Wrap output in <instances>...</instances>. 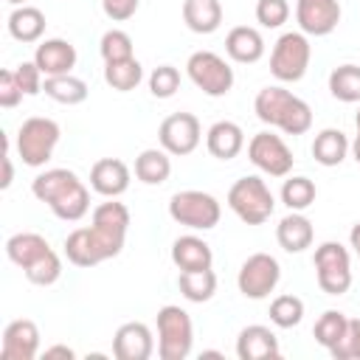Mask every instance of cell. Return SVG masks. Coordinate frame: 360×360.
Segmentation results:
<instances>
[{
    "instance_id": "1",
    "label": "cell",
    "mask_w": 360,
    "mask_h": 360,
    "mask_svg": "<svg viewBox=\"0 0 360 360\" xmlns=\"http://www.w3.org/2000/svg\"><path fill=\"white\" fill-rule=\"evenodd\" d=\"M253 110H256V118L270 124V127H278L284 129L287 135H304L309 127H312V110L304 98L292 96L290 90L284 87H262L256 93V101H253Z\"/></svg>"
},
{
    "instance_id": "2",
    "label": "cell",
    "mask_w": 360,
    "mask_h": 360,
    "mask_svg": "<svg viewBox=\"0 0 360 360\" xmlns=\"http://www.w3.org/2000/svg\"><path fill=\"white\" fill-rule=\"evenodd\" d=\"M228 205L231 211L248 222V225H262L270 219L273 208H276V200H273V191L267 188V183L256 174H248V177H239L231 191H228Z\"/></svg>"
},
{
    "instance_id": "3",
    "label": "cell",
    "mask_w": 360,
    "mask_h": 360,
    "mask_svg": "<svg viewBox=\"0 0 360 360\" xmlns=\"http://www.w3.org/2000/svg\"><path fill=\"white\" fill-rule=\"evenodd\" d=\"M194 326L186 309L166 304L158 309V354L160 360H186L191 354Z\"/></svg>"
},
{
    "instance_id": "4",
    "label": "cell",
    "mask_w": 360,
    "mask_h": 360,
    "mask_svg": "<svg viewBox=\"0 0 360 360\" xmlns=\"http://www.w3.org/2000/svg\"><path fill=\"white\" fill-rule=\"evenodd\" d=\"M312 45L304 31H287L276 39L270 53V73L278 82H301L309 68Z\"/></svg>"
},
{
    "instance_id": "5",
    "label": "cell",
    "mask_w": 360,
    "mask_h": 360,
    "mask_svg": "<svg viewBox=\"0 0 360 360\" xmlns=\"http://www.w3.org/2000/svg\"><path fill=\"white\" fill-rule=\"evenodd\" d=\"M59 124L53 118H25L20 132H17V152L22 158L25 166H45L53 155V146L59 143Z\"/></svg>"
},
{
    "instance_id": "6",
    "label": "cell",
    "mask_w": 360,
    "mask_h": 360,
    "mask_svg": "<svg viewBox=\"0 0 360 360\" xmlns=\"http://www.w3.org/2000/svg\"><path fill=\"white\" fill-rule=\"evenodd\" d=\"M169 217L186 228H194V231H211L217 228L219 217H222V208L217 202V197H211L208 191H197V188H188V191H177L172 194L169 200Z\"/></svg>"
},
{
    "instance_id": "7",
    "label": "cell",
    "mask_w": 360,
    "mask_h": 360,
    "mask_svg": "<svg viewBox=\"0 0 360 360\" xmlns=\"http://www.w3.org/2000/svg\"><path fill=\"white\" fill-rule=\"evenodd\" d=\"M124 242L107 236L104 231L98 228H76L68 239H65V256L70 264L76 267H93V264H101L107 259H115L121 253Z\"/></svg>"
},
{
    "instance_id": "8",
    "label": "cell",
    "mask_w": 360,
    "mask_h": 360,
    "mask_svg": "<svg viewBox=\"0 0 360 360\" xmlns=\"http://www.w3.org/2000/svg\"><path fill=\"white\" fill-rule=\"evenodd\" d=\"M315 276L326 295H343L352 287V259L340 242H323L315 248Z\"/></svg>"
},
{
    "instance_id": "9",
    "label": "cell",
    "mask_w": 360,
    "mask_h": 360,
    "mask_svg": "<svg viewBox=\"0 0 360 360\" xmlns=\"http://www.w3.org/2000/svg\"><path fill=\"white\" fill-rule=\"evenodd\" d=\"M186 70H188V79L205 93V96H225L231 87H233V70L231 65L214 53V51H194L186 62Z\"/></svg>"
},
{
    "instance_id": "10",
    "label": "cell",
    "mask_w": 360,
    "mask_h": 360,
    "mask_svg": "<svg viewBox=\"0 0 360 360\" xmlns=\"http://www.w3.org/2000/svg\"><path fill=\"white\" fill-rule=\"evenodd\" d=\"M281 278V267L278 262L270 256V253H253L245 259V264L239 267V276H236V287L245 298H267L276 284Z\"/></svg>"
},
{
    "instance_id": "11",
    "label": "cell",
    "mask_w": 360,
    "mask_h": 360,
    "mask_svg": "<svg viewBox=\"0 0 360 360\" xmlns=\"http://www.w3.org/2000/svg\"><path fill=\"white\" fill-rule=\"evenodd\" d=\"M248 158L256 169H262L270 177H287L292 172V160H295L290 146L273 132H256L248 143Z\"/></svg>"
},
{
    "instance_id": "12",
    "label": "cell",
    "mask_w": 360,
    "mask_h": 360,
    "mask_svg": "<svg viewBox=\"0 0 360 360\" xmlns=\"http://www.w3.org/2000/svg\"><path fill=\"white\" fill-rule=\"evenodd\" d=\"M200 121L191 112H174L169 118H163L160 129H158V141L169 155H191L200 146Z\"/></svg>"
},
{
    "instance_id": "13",
    "label": "cell",
    "mask_w": 360,
    "mask_h": 360,
    "mask_svg": "<svg viewBox=\"0 0 360 360\" xmlns=\"http://www.w3.org/2000/svg\"><path fill=\"white\" fill-rule=\"evenodd\" d=\"M295 20L307 37H326L340 22L338 0H295Z\"/></svg>"
},
{
    "instance_id": "14",
    "label": "cell",
    "mask_w": 360,
    "mask_h": 360,
    "mask_svg": "<svg viewBox=\"0 0 360 360\" xmlns=\"http://www.w3.org/2000/svg\"><path fill=\"white\" fill-rule=\"evenodd\" d=\"M39 352V329L28 318H17L3 329V360H34Z\"/></svg>"
},
{
    "instance_id": "15",
    "label": "cell",
    "mask_w": 360,
    "mask_h": 360,
    "mask_svg": "<svg viewBox=\"0 0 360 360\" xmlns=\"http://www.w3.org/2000/svg\"><path fill=\"white\" fill-rule=\"evenodd\" d=\"M155 352V340L146 323L141 321H129L121 323L115 338H112V354L118 360H149Z\"/></svg>"
},
{
    "instance_id": "16",
    "label": "cell",
    "mask_w": 360,
    "mask_h": 360,
    "mask_svg": "<svg viewBox=\"0 0 360 360\" xmlns=\"http://www.w3.org/2000/svg\"><path fill=\"white\" fill-rule=\"evenodd\" d=\"M90 186L101 197H121L129 188V169L118 158H101L90 169Z\"/></svg>"
},
{
    "instance_id": "17",
    "label": "cell",
    "mask_w": 360,
    "mask_h": 360,
    "mask_svg": "<svg viewBox=\"0 0 360 360\" xmlns=\"http://www.w3.org/2000/svg\"><path fill=\"white\" fill-rule=\"evenodd\" d=\"M236 354H239V360H273L281 354L278 338L273 335L270 326H262V323L245 326L236 338Z\"/></svg>"
},
{
    "instance_id": "18",
    "label": "cell",
    "mask_w": 360,
    "mask_h": 360,
    "mask_svg": "<svg viewBox=\"0 0 360 360\" xmlns=\"http://www.w3.org/2000/svg\"><path fill=\"white\" fill-rule=\"evenodd\" d=\"M34 62L42 70V76H62V73H70V68L76 65V48L68 39L53 37L37 45Z\"/></svg>"
},
{
    "instance_id": "19",
    "label": "cell",
    "mask_w": 360,
    "mask_h": 360,
    "mask_svg": "<svg viewBox=\"0 0 360 360\" xmlns=\"http://www.w3.org/2000/svg\"><path fill=\"white\" fill-rule=\"evenodd\" d=\"M225 51H228V56H231L233 62H239V65H253V62H259V59L264 56V39H262V34H259L256 28H250V25H236V28H231L228 37H225Z\"/></svg>"
},
{
    "instance_id": "20",
    "label": "cell",
    "mask_w": 360,
    "mask_h": 360,
    "mask_svg": "<svg viewBox=\"0 0 360 360\" xmlns=\"http://www.w3.org/2000/svg\"><path fill=\"white\" fill-rule=\"evenodd\" d=\"M205 146H208V152H211L214 158L231 160V158H236V155L242 152V146H245V132H242V127L233 124V121H217V124H211V129L205 132Z\"/></svg>"
},
{
    "instance_id": "21",
    "label": "cell",
    "mask_w": 360,
    "mask_h": 360,
    "mask_svg": "<svg viewBox=\"0 0 360 360\" xmlns=\"http://www.w3.org/2000/svg\"><path fill=\"white\" fill-rule=\"evenodd\" d=\"M312 236H315L312 222H309L301 211H290V214L278 222V228H276V239H278V245H281L287 253H301V250H307V248L312 245Z\"/></svg>"
},
{
    "instance_id": "22",
    "label": "cell",
    "mask_w": 360,
    "mask_h": 360,
    "mask_svg": "<svg viewBox=\"0 0 360 360\" xmlns=\"http://www.w3.org/2000/svg\"><path fill=\"white\" fill-rule=\"evenodd\" d=\"M172 262L180 267V270H208L211 262H214V253H211V245L200 236H180L174 239L172 245Z\"/></svg>"
},
{
    "instance_id": "23",
    "label": "cell",
    "mask_w": 360,
    "mask_h": 360,
    "mask_svg": "<svg viewBox=\"0 0 360 360\" xmlns=\"http://www.w3.org/2000/svg\"><path fill=\"white\" fill-rule=\"evenodd\" d=\"M93 228H98L107 236L124 242L127 239V231H129V208L124 202H118L115 197H110L107 202H101V205L93 208Z\"/></svg>"
},
{
    "instance_id": "24",
    "label": "cell",
    "mask_w": 360,
    "mask_h": 360,
    "mask_svg": "<svg viewBox=\"0 0 360 360\" xmlns=\"http://www.w3.org/2000/svg\"><path fill=\"white\" fill-rule=\"evenodd\" d=\"M183 20L194 34H214L222 22V3L219 0H186Z\"/></svg>"
},
{
    "instance_id": "25",
    "label": "cell",
    "mask_w": 360,
    "mask_h": 360,
    "mask_svg": "<svg viewBox=\"0 0 360 360\" xmlns=\"http://www.w3.org/2000/svg\"><path fill=\"white\" fill-rule=\"evenodd\" d=\"M48 250H51L48 239L39 236V233H34V231L14 233V236L6 242V256H8L17 267H22V270H25L28 264H34L37 259H42Z\"/></svg>"
},
{
    "instance_id": "26",
    "label": "cell",
    "mask_w": 360,
    "mask_h": 360,
    "mask_svg": "<svg viewBox=\"0 0 360 360\" xmlns=\"http://www.w3.org/2000/svg\"><path fill=\"white\" fill-rule=\"evenodd\" d=\"M349 149H352L349 138H346L340 129H335V127L321 129V132L315 135V141H312V158H315L321 166H340L343 158L349 155Z\"/></svg>"
},
{
    "instance_id": "27",
    "label": "cell",
    "mask_w": 360,
    "mask_h": 360,
    "mask_svg": "<svg viewBox=\"0 0 360 360\" xmlns=\"http://www.w3.org/2000/svg\"><path fill=\"white\" fill-rule=\"evenodd\" d=\"M8 34L17 42H37L45 34V14L37 6H17L8 14Z\"/></svg>"
},
{
    "instance_id": "28",
    "label": "cell",
    "mask_w": 360,
    "mask_h": 360,
    "mask_svg": "<svg viewBox=\"0 0 360 360\" xmlns=\"http://www.w3.org/2000/svg\"><path fill=\"white\" fill-rule=\"evenodd\" d=\"M172 174V160H169V152L160 146V149H143L138 158H135V177L146 186H160L166 183Z\"/></svg>"
},
{
    "instance_id": "29",
    "label": "cell",
    "mask_w": 360,
    "mask_h": 360,
    "mask_svg": "<svg viewBox=\"0 0 360 360\" xmlns=\"http://www.w3.org/2000/svg\"><path fill=\"white\" fill-rule=\"evenodd\" d=\"M42 90L48 98L59 101V104H82L87 98V82L79 79V76H70V73H62V76H45L42 82Z\"/></svg>"
},
{
    "instance_id": "30",
    "label": "cell",
    "mask_w": 360,
    "mask_h": 360,
    "mask_svg": "<svg viewBox=\"0 0 360 360\" xmlns=\"http://www.w3.org/2000/svg\"><path fill=\"white\" fill-rule=\"evenodd\" d=\"M73 183H79V177L70 172V169H48V172H42V174H37L34 177V183H31V194L39 200V202H53L59 194H65Z\"/></svg>"
},
{
    "instance_id": "31",
    "label": "cell",
    "mask_w": 360,
    "mask_h": 360,
    "mask_svg": "<svg viewBox=\"0 0 360 360\" xmlns=\"http://www.w3.org/2000/svg\"><path fill=\"white\" fill-rule=\"evenodd\" d=\"M177 287H180V292H183L186 301L202 304V301H208L217 292V276H214L211 267L208 270H180Z\"/></svg>"
},
{
    "instance_id": "32",
    "label": "cell",
    "mask_w": 360,
    "mask_h": 360,
    "mask_svg": "<svg viewBox=\"0 0 360 360\" xmlns=\"http://www.w3.org/2000/svg\"><path fill=\"white\" fill-rule=\"evenodd\" d=\"M87 208H90V191L84 188L82 180L73 183L65 194H59V197L51 202V211H53L59 219H65V222H76V219H82V217L87 214Z\"/></svg>"
},
{
    "instance_id": "33",
    "label": "cell",
    "mask_w": 360,
    "mask_h": 360,
    "mask_svg": "<svg viewBox=\"0 0 360 360\" xmlns=\"http://www.w3.org/2000/svg\"><path fill=\"white\" fill-rule=\"evenodd\" d=\"M143 79V68L141 62L132 56V59H121V62H104V82L118 90V93H129L141 84Z\"/></svg>"
},
{
    "instance_id": "34",
    "label": "cell",
    "mask_w": 360,
    "mask_h": 360,
    "mask_svg": "<svg viewBox=\"0 0 360 360\" xmlns=\"http://www.w3.org/2000/svg\"><path fill=\"white\" fill-rule=\"evenodd\" d=\"M329 93L343 101V104H354L360 101V68L357 65H340L329 73Z\"/></svg>"
},
{
    "instance_id": "35",
    "label": "cell",
    "mask_w": 360,
    "mask_h": 360,
    "mask_svg": "<svg viewBox=\"0 0 360 360\" xmlns=\"http://www.w3.org/2000/svg\"><path fill=\"white\" fill-rule=\"evenodd\" d=\"M315 183L309 180V177H290V180H284V186H281V202L290 208V211H304V208H309L312 202H315Z\"/></svg>"
},
{
    "instance_id": "36",
    "label": "cell",
    "mask_w": 360,
    "mask_h": 360,
    "mask_svg": "<svg viewBox=\"0 0 360 360\" xmlns=\"http://www.w3.org/2000/svg\"><path fill=\"white\" fill-rule=\"evenodd\" d=\"M304 318V301L298 295H276L270 301V321L278 329H292Z\"/></svg>"
},
{
    "instance_id": "37",
    "label": "cell",
    "mask_w": 360,
    "mask_h": 360,
    "mask_svg": "<svg viewBox=\"0 0 360 360\" xmlns=\"http://www.w3.org/2000/svg\"><path fill=\"white\" fill-rule=\"evenodd\" d=\"M346 326H349V318L343 315V312H338V309H326L318 321H315V340L323 346V349H332L335 343H338V338L346 332Z\"/></svg>"
},
{
    "instance_id": "38",
    "label": "cell",
    "mask_w": 360,
    "mask_h": 360,
    "mask_svg": "<svg viewBox=\"0 0 360 360\" xmlns=\"http://www.w3.org/2000/svg\"><path fill=\"white\" fill-rule=\"evenodd\" d=\"M22 273H25V278H28L31 284H37V287H51V284L62 276V259H59L53 250H48L42 259H37L34 264H28Z\"/></svg>"
},
{
    "instance_id": "39",
    "label": "cell",
    "mask_w": 360,
    "mask_h": 360,
    "mask_svg": "<svg viewBox=\"0 0 360 360\" xmlns=\"http://www.w3.org/2000/svg\"><path fill=\"white\" fill-rule=\"evenodd\" d=\"M98 51L104 56V62H121V59H132V37L121 28H110L101 42H98Z\"/></svg>"
},
{
    "instance_id": "40",
    "label": "cell",
    "mask_w": 360,
    "mask_h": 360,
    "mask_svg": "<svg viewBox=\"0 0 360 360\" xmlns=\"http://www.w3.org/2000/svg\"><path fill=\"white\" fill-rule=\"evenodd\" d=\"M180 87V70L172 68V65H160L152 70L149 76V90L155 98H172Z\"/></svg>"
},
{
    "instance_id": "41",
    "label": "cell",
    "mask_w": 360,
    "mask_h": 360,
    "mask_svg": "<svg viewBox=\"0 0 360 360\" xmlns=\"http://www.w3.org/2000/svg\"><path fill=\"white\" fill-rule=\"evenodd\" d=\"M290 17V3L287 0H259L256 3V20L264 28H278Z\"/></svg>"
},
{
    "instance_id": "42",
    "label": "cell",
    "mask_w": 360,
    "mask_h": 360,
    "mask_svg": "<svg viewBox=\"0 0 360 360\" xmlns=\"http://www.w3.org/2000/svg\"><path fill=\"white\" fill-rule=\"evenodd\" d=\"M357 326H360V321L357 318H349V326H346V332L338 338V343L329 349V354L335 357V360H357Z\"/></svg>"
},
{
    "instance_id": "43",
    "label": "cell",
    "mask_w": 360,
    "mask_h": 360,
    "mask_svg": "<svg viewBox=\"0 0 360 360\" xmlns=\"http://www.w3.org/2000/svg\"><path fill=\"white\" fill-rule=\"evenodd\" d=\"M14 76H17L25 96H37L42 90V70L37 68V62H20L14 68Z\"/></svg>"
},
{
    "instance_id": "44",
    "label": "cell",
    "mask_w": 360,
    "mask_h": 360,
    "mask_svg": "<svg viewBox=\"0 0 360 360\" xmlns=\"http://www.w3.org/2000/svg\"><path fill=\"white\" fill-rule=\"evenodd\" d=\"M22 96L25 93H22L14 70H0V107L11 110V107H17L22 101Z\"/></svg>"
},
{
    "instance_id": "45",
    "label": "cell",
    "mask_w": 360,
    "mask_h": 360,
    "mask_svg": "<svg viewBox=\"0 0 360 360\" xmlns=\"http://www.w3.org/2000/svg\"><path fill=\"white\" fill-rule=\"evenodd\" d=\"M101 8H104V14L110 20L124 22L138 11V0H101Z\"/></svg>"
},
{
    "instance_id": "46",
    "label": "cell",
    "mask_w": 360,
    "mask_h": 360,
    "mask_svg": "<svg viewBox=\"0 0 360 360\" xmlns=\"http://www.w3.org/2000/svg\"><path fill=\"white\" fill-rule=\"evenodd\" d=\"M14 180V169H11V158H8V143H6V152H3V180H0V188H8Z\"/></svg>"
},
{
    "instance_id": "47",
    "label": "cell",
    "mask_w": 360,
    "mask_h": 360,
    "mask_svg": "<svg viewBox=\"0 0 360 360\" xmlns=\"http://www.w3.org/2000/svg\"><path fill=\"white\" fill-rule=\"evenodd\" d=\"M45 357L51 360V357H65V360H73L76 354H73V349H68V346H51V349H45Z\"/></svg>"
},
{
    "instance_id": "48",
    "label": "cell",
    "mask_w": 360,
    "mask_h": 360,
    "mask_svg": "<svg viewBox=\"0 0 360 360\" xmlns=\"http://www.w3.org/2000/svg\"><path fill=\"white\" fill-rule=\"evenodd\" d=\"M349 242H352V248H354V253L360 256V222H354V225H352V233H349Z\"/></svg>"
},
{
    "instance_id": "49",
    "label": "cell",
    "mask_w": 360,
    "mask_h": 360,
    "mask_svg": "<svg viewBox=\"0 0 360 360\" xmlns=\"http://www.w3.org/2000/svg\"><path fill=\"white\" fill-rule=\"evenodd\" d=\"M352 155H354V160L360 163V132H357V138L352 141Z\"/></svg>"
},
{
    "instance_id": "50",
    "label": "cell",
    "mask_w": 360,
    "mask_h": 360,
    "mask_svg": "<svg viewBox=\"0 0 360 360\" xmlns=\"http://www.w3.org/2000/svg\"><path fill=\"white\" fill-rule=\"evenodd\" d=\"M357 360H360V326H357Z\"/></svg>"
},
{
    "instance_id": "51",
    "label": "cell",
    "mask_w": 360,
    "mask_h": 360,
    "mask_svg": "<svg viewBox=\"0 0 360 360\" xmlns=\"http://www.w3.org/2000/svg\"><path fill=\"white\" fill-rule=\"evenodd\" d=\"M6 3H11V6H25V0H6Z\"/></svg>"
},
{
    "instance_id": "52",
    "label": "cell",
    "mask_w": 360,
    "mask_h": 360,
    "mask_svg": "<svg viewBox=\"0 0 360 360\" xmlns=\"http://www.w3.org/2000/svg\"><path fill=\"white\" fill-rule=\"evenodd\" d=\"M354 124H357V132H360V110H357V115H354Z\"/></svg>"
}]
</instances>
